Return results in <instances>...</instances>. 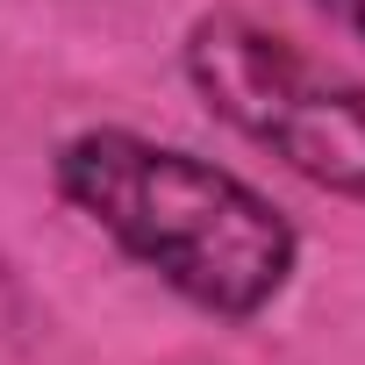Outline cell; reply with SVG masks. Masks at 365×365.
Here are the masks:
<instances>
[{"label": "cell", "instance_id": "cell-3", "mask_svg": "<svg viewBox=\"0 0 365 365\" xmlns=\"http://www.w3.org/2000/svg\"><path fill=\"white\" fill-rule=\"evenodd\" d=\"M315 8H322L344 36H358V43H365V0H315Z\"/></svg>", "mask_w": 365, "mask_h": 365}, {"label": "cell", "instance_id": "cell-1", "mask_svg": "<svg viewBox=\"0 0 365 365\" xmlns=\"http://www.w3.org/2000/svg\"><path fill=\"white\" fill-rule=\"evenodd\" d=\"M58 194L143 272H158L201 315L251 322L294 279V222L251 179L136 136V129H79L58 143Z\"/></svg>", "mask_w": 365, "mask_h": 365}, {"label": "cell", "instance_id": "cell-2", "mask_svg": "<svg viewBox=\"0 0 365 365\" xmlns=\"http://www.w3.org/2000/svg\"><path fill=\"white\" fill-rule=\"evenodd\" d=\"M187 79L244 143L308 187L365 201V79L315 65L251 15H201L187 29Z\"/></svg>", "mask_w": 365, "mask_h": 365}]
</instances>
